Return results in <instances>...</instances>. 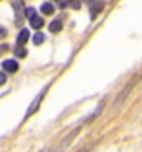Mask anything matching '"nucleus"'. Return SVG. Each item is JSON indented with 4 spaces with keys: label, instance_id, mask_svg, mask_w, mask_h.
<instances>
[{
    "label": "nucleus",
    "instance_id": "6e6552de",
    "mask_svg": "<svg viewBox=\"0 0 142 152\" xmlns=\"http://www.w3.org/2000/svg\"><path fill=\"white\" fill-rule=\"evenodd\" d=\"M15 55L20 57V59H24V57L27 55V50H26V48H22V46H17V48H15Z\"/></svg>",
    "mask_w": 142,
    "mask_h": 152
},
{
    "label": "nucleus",
    "instance_id": "7ed1b4c3",
    "mask_svg": "<svg viewBox=\"0 0 142 152\" xmlns=\"http://www.w3.org/2000/svg\"><path fill=\"white\" fill-rule=\"evenodd\" d=\"M104 9V4L100 2V0H95V2H91V18H95L98 13H100Z\"/></svg>",
    "mask_w": 142,
    "mask_h": 152
},
{
    "label": "nucleus",
    "instance_id": "f257e3e1",
    "mask_svg": "<svg viewBox=\"0 0 142 152\" xmlns=\"http://www.w3.org/2000/svg\"><path fill=\"white\" fill-rule=\"evenodd\" d=\"M48 88H49V84H46L44 86V90L35 97V101H33L31 104H29V108H27V112H26V119L29 117V115H33L37 110H38V106H40V103H42V99H44V95H46V92H48Z\"/></svg>",
    "mask_w": 142,
    "mask_h": 152
},
{
    "label": "nucleus",
    "instance_id": "9b49d317",
    "mask_svg": "<svg viewBox=\"0 0 142 152\" xmlns=\"http://www.w3.org/2000/svg\"><path fill=\"white\" fill-rule=\"evenodd\" d=\"M69 6L73 7V9H76V11H79V9H80V0H69Z\"/></svg>",
    "mask_w": 142,
    "mask_h": 152
},
{
    "label": "nucleus",
    "instance_id": "ddd939ff",
    "mask_svg": "<svg viewBox=\"0 0 142 152\" xmlns=\"http://www.w3.org/2000/svg\"><path fill=\"white\" fill-rule=\"evenodd\" d=\"M4 37H6V29L0 28V39H4Z\"/></svg>",
    "mask_w": 142,
    "mask_h": 152
},
{
    "label": "nucleus",
    "instance_id": "1a4fd4ad",
    "mask_svg": "<svg viewBox=\"0 0 142 152\" xmlns=\"http://www.w3.org/2000/svg\"><path fill=\"white\" fill-rule=\"evenodd\" d=\"M44 40H46V37H44V33H40V31H38V33H35V37H33V42H35L37 46H38V44H42Z\"/></svg>",
    "mask_w": 142,
    "mask_h": 152
},
{
    "label": "nucleus",
    "instance_id": "39448f33",
    "mask_svg": "<svg viewBox=\"0 0 142 152\" xmlns=\"http://www.w3.org/2000/svg\"><path fill=\"white\" fill-rule=\"evenodd\" d=\"M29 24H31V26H33V28H35V29H40V28H42V26H44V18H42V17H38V15H37V17H33V18H31V20H29Z\"/></svg>",
    "mask_w": 142,
    "mask_h": 152
},
{
    "label": "nucleus",
    "instance_id": "20e7f679",
    "mask_svg": "<svg viewBox=\"0 0 142 152\" xmlns=\"http://www.w3.org/2000/svg\"><path fill=\"white\" fill-rule=\"evenodd\" d=\"M27 40H29V31L27 29H22L20 33H18V37H17V44L18 46H24Z\"/></svg>",
    "mask_w": 142,
    "mask_h": 152
},
{
    "label": "nucleus",
    "instance_id": "423d86ee",
    "mask_svg": "<svg viewBox=\"0 0 142 152\" xmlns=\"http://www.w3.org/2000/svg\"><path fill=\"white\" fill-rule=\"evenodd\" d=\"M60 29H62V20H53L49 24V31H53V33H58Z\"/></svg>",
    "mask_w": 142,
    "mask_h": 152
},
{
    "label": "nucleus",
    "instance_id": "9d476101",
    "mask_svg": "<svg viewBox=\"0 0 142 152\" xmlns=\"http://www.w3.org/2000/svg\"><path fill=\"white\" fill-rule=\"evenodd\" d=\"M24 13H26V17L31 20L33 17H37V13H35V9H33V7H27V9H24Z\"/></svg>",
    "mask_w": 142,
    "mask_h": 152
},
{
    "label": "nucleus",
    "instance_id": "f8f14e48",
    "mask_svg": "<svg viewBox=\"0 0 142 152\" xmlns=\"http://www.w3.org/2000/svg\"><path fill=\"white\" fill-rule=\"evenodd\" d=\"M4 83H6V73L0 72V84H4Z\"/></svg>",
    "mask_w": 142,
    "mask_h": 152
},
{
    "label": "nucleus",
    "instance_id": "0eeeda50",
    "mask_svg": "<svg viewBox=\"0 0 142 152\" xmlns=\"http://www.w3.org/2000/svg\"><path fill=\"white\" fill-rule=\"evenodd\" d=\"M53 11H55V7H53V4H49V2H46V4H42V13H44V15H53Z\"/></svg>",
    "mask_w": 142,
    "mask_h": 152
},
{
    "label": "nucleus",
    "instance_id": "f03ea898",
    "mask_svg": "<svg viewBox=\"0 0 142 152\" xmlns=\"http://www.w3.org/2000/svg\"><path fill=\"white\" fill-rule=\"evenodd\" d=\"M2 70L7 72V73H15V72H18V62L13 61V59H6L2 62Z\"/></svg>",
    "mask_w": 142,
    "mask_h": 152
}]
</instances>
